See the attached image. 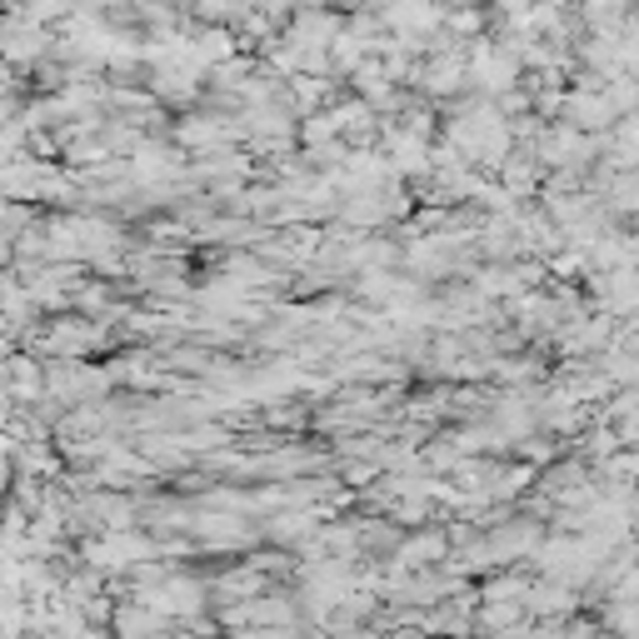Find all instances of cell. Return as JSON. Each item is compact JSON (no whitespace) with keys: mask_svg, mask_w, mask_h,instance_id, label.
Returning a JSON list of instances; mask_svg holds the SVG:
<instances>
[{"mask_svg":"<svg viewBox=\"0 0 639 639\" xmlns=\"http://www.w3.org/2000/svg\"><path fill=\"white\" fill-rule=\"evenodd\" d=\"M40 46H46V36H40L36 25H15V31H11V40H5V56L25 60V56H36Z\"/></svg>","mask_w":639,"mask_h":639,"instance_id":"1","label":"cell"}]
</instances>
